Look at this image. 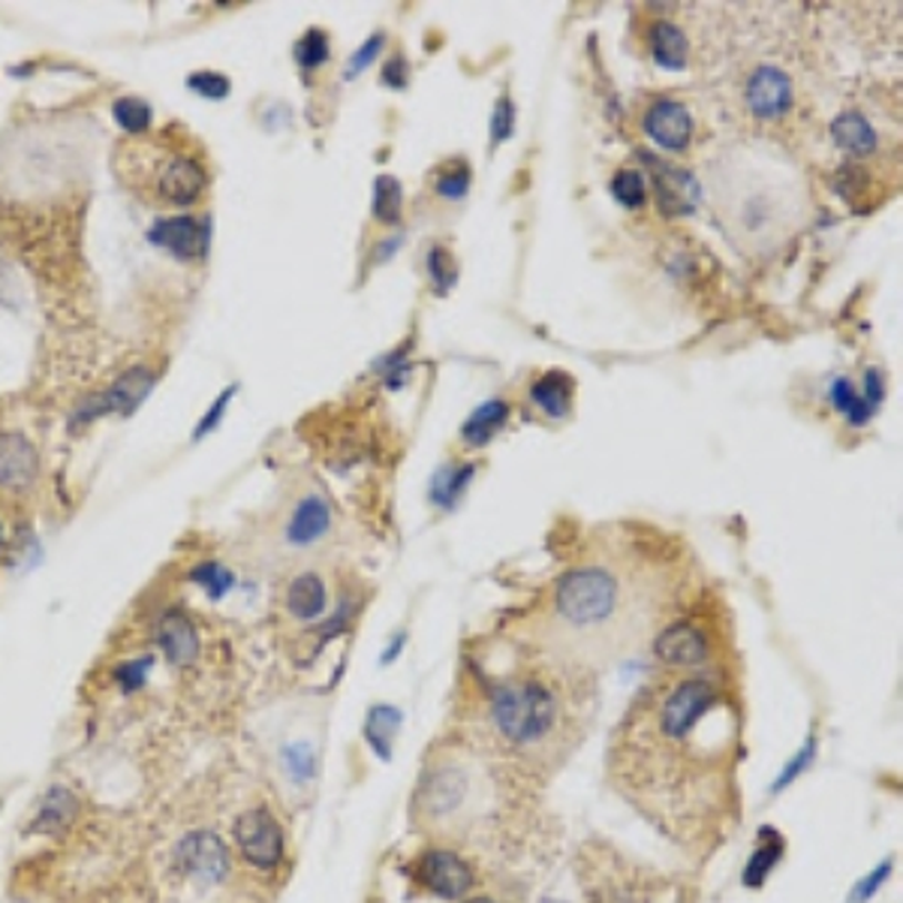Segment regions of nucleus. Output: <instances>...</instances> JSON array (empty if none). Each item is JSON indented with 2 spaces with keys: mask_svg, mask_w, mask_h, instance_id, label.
<instances>
[{
  "mask_svg": "<svg viewBox=\"0 0 903 903\" xmlns=\"http://www.w3.org/2000/svg\"><path fill=\"white\" fill-rule=\"evenodd\" d=\"M711 193L726 232L744 250L777 248L804 214L799 175H786L753 154L720 157L711 172Z\"/></svg>",
  "mask_w": 903,
  "mask_h": 903,
  "instance_id": "f257e3e1",
  "label": "nucleus"
},
{
  "mask_svg": "<svg viewBox=\"0 0 903 903\" xmlns=\"http://www.w3.org/2000/svg\"><path fill=\"white\" fill-rule=\"evenodd\" d=\"M554 633L566 648L591 660H609L635 644L648 618L633 614L626 588L609 566H579L554 588Z\"/></svg>",
  "mask_w": 903,
  "mask_h": 903,
  "instance_id": "f03ea898",
  "label": "nucleus"
},
{
  "mask_svg": "<svg viewBox=\"0 0 903 903\" xmlns=\"http://www.w3.org/2000/svg\"><path fill=\"white\" fill-rule=\"evenodd\" d=\"M118 175L136 197L154 205H193L208 188L202 160L172 142L169 130L118 148Z\"/></svg>",
  "mask_w": 903,
  "mask_h": 903,
  "instance_id": "7ed1b4c3",
  "label": "nucleus"
},
{
  "mask_svg": "<svg viewBox=\"0 0 903 903\" xmlns=\"http://www.w3.org/2000/svg\"><path fill=\"white\" fill-rule=\"evenodd\" d=\"M561 699L545 681L506 678L489 686V720L509 753L530 756L549 748L561 729Z\"/></svg>",
  "mask_w": 903,
  "mask_h": 903,
  "instance_id": "20e7f679",
  "label": "nucleus"
},
{
  "mask_svg": "<svg viewBox=\"0 0 903 903\" xmlns=\"http://www.w3.org/2000/svg\"><path fill=\"white\" fill-rule=\"evenodd\" d=\"M232 841L239 850L241 862L253 871L271 873L287 862V837L283 825L269 807H250L241 813L232 825Z\"/></svg>",
  "mask_w": 903,
  "mask_h": 903,
  "instance_id": "39448f33",
  "label": "nucleus"
},
{
  "mask_svg": "<svg viewBox=\"0 0 903 903\" xmlns=\"http://www.w3.org/2000/svg\"><path fill=\"white\" fill-rule=\"evenodd\" d=\"M410 880L422 892L443 897V901H464L476 889V871L473 864L455 850L447 846H431L419 852L415 862L410 864Z\"/></svg>",
  "mask_w": 903,
  "mask_h": 903,
  "instance_id": "423d86ee",
  "label": "nucleus"
},
{
  "mask_svg": "<svg viewBox=\"0 0 903 903\" xmlns=\"http://www.w3.org/2000/svg\"><path fill=\"white\" fill-rule=\"evenodd\" d=\"M175 867L184 880L202 885L223 883L232 871L227 843L220 841L214 831L199 829L181 837L175 846Z\"/></svg>",
  "mask_w": 903,
  "mask_h": 903,
  "instance_id": "0eeeda50",
  "label": "nucleus"
},
{
  "mask_svg": "<svg viewBox=\"0 0 903 903\" xmlns=\"http://www.w3.org/2000/svg\"><path fill=\"white\" fill-rule=\"evenodd\" d=\"M154 380H157V374L154 371H148V368H133V371H127V374L118 377V380H114L106 392H100V395H94V398H88V401L79 407L76 422L84 425V422H94L97 415H106V413L130 415L136 407L146 401L148 392L154 389Z\"/></svg>",
  "mask_w": 903,
  "mask_h": 903,
  "instance_id": "6e6552de",
  "label": "nucleus"
},
{
  "mask_svg": "<svg viewBox=\"0 0 903 903\" xmlns=\"http://www.w3.org/2000/svg\"><path fill=\"white\" fill-rule=\"evenodd\" d=\"M334 524L332 503L325 500V494L311 491L292 506L290 519H287V530H283V540L292 549H311L317 542L329 536V530Z\"/></svg>",
  "mask_w": 903,
  "mask_h": 903,
  "instance_id": "1a4fd4ad",
  "label": "nucleus"
},
{
  "mask_svg": "<svg viewBox=\"0 0 903 903\" xmlns=\"http://www.w3.org/2000/svg\"><path fill=\"white\" fill-rule=\"evenodd\" d=\"M748 106L750 112L762 118V121H777L792 109L795 91H792V79L780 67H759L748 79Z\"/></svg>",
  "mask_w": 903,
  "mask_h": 903,
  "instance_id": "9d476101",
  "label": "nucleus"
},
{
  "mask_svg": "<svg viewBox=\"0 0 903 903\" xmlns=\"http://www.w3.org/2000/svg\"><path fill=\"white\" fill-rule=\"evenodd\" d=\"M154 642L163 651L169 663L178 669H188L197 663L199 656V633L197 623L190 621V614L181 609H169L157 618L154 623Z\"/></svg>",
  "mask_w": 903,
  "mask_h": 903,
  "instance_id": "9b49d317",
  "label": "nucleus"
},
{
  "mask_svg": "<svg viewBox=\"0 0 903 903\" xmlns=\"http://www.w3.org/2000/svg\"><path fill=\"white\" fill-rule=\"evenodd\" d=\"M37 470H40V458L28 437L16 431L0 434V489L21 494L33 485Z\"/></svg>",
  "mask_w": 903,
  "mask_h": 903,
  "instance_id": "f8f14e48",
  "label": "nucleus"
},
{
  "mask_svg": "<svg viewBox=\"0 0 903 903\" xmlns=\"http://www.w3.org/2000/svg\"><path fill=\"white\" fill-rule=\"evenodd\" d=\"M644 133L663 151H684L693 142V118L675 100H656L644 114Z\"/></svg>",
  "mask_w": 903,
  "mask_h": 903,
  "instance_id": "ddd939ff",
  "label": "nucleus"
},
{
  "mask_svg": "<svg viewBox=\"0 0 903 903\" xmlns=\"http://www.w3.org/2000/svg\"><path fill=\"white\" fill-rule=\"evenodd\" d=\"M148 239L154 241L157 248L169 250L178 260H197L208 250V223L190 218V214H178V218L160 220Z\"/></svg>",
  "mask_w": 903,
  "mask_h": 903,
  "instance_id": "4468645a",
  "label": "nucleus"
},
{
  "mask_svg": "<svg viewBox=\"0 0 903 903\" xmlns=\"http://www.w3.org/2000/svg\"><path fill=\"white\" fill-rule=\"evenodd\" d=\"M644 163L654 169L656 202L663 205L665 214H690L699 202V181L686 169L660 163L656 157L644 154Z\"/></svg>",
  "mask_w": 903,
  "mask_h": 903,
  "instance_id": "2eb2a0df",
  "label": "nucleus"
},
{
  "mask_svg": "<svg viewBox=\"0 0 903 903\" xmlns=\"http://www.w3.org/2000/svg\"><path fill=\"white\" fill-rule=\"evenodd\" d=\"M654 654L660 663L678 665V669H693V665L708 660V639L693 623H672L656 635Z\"/></svg>",
  "mask_w": 903,
  "mask_h": 903,
  "instance_id": "dca6fc26",
  "label": "nucleus"
},
{
  "mask_svg": "<svg viewBox=\"0 0 903 903\" xmlns=\"http://www.w3.org/2000/svg\"><path fill=\"white\" fill-rule=\"evenodd\" d=\"M79 816V795L67 786H52L37 804L31 820L33 834H63Z\"/></svg>",
  "mask_w": 903,
  "mask_h": 903,
  "instance_id": "f3484780",
  "label": "nucleus"
},
{
  "mask_svg": "<svg viewBox=\"0 0 903 903\" xmlns=\"http://www.w3.org/2000/svg\"><path fill=\"white\" fill-rule=\"evenodd\" d=\"M325 602H329L325 584L313 572H301V575L292 579L290 588H287V609L299 621H317V618H322Z\"/></svg>",
  "mask_w": 903,
  "mask_h": 903,
  "instance_id": "a211bd4d",
  "label": "nucleus"
},
{
  "mask_svg": "<svg viewBox=\"0 0 903 903\" xmlns=\"http://www.w3.org/2000/svg\"><path fill=\"white\" fill-rule=\"evenodd\" d=\"M831 136H834L837 148H843L846 154L855 157L873 154V151H876V142H880V139H876V130H873V124L862 112L837 114V118L831 121Z\"/></svg>",
  "mask_w": 903,
  "mask_h": 903,
  "instance_id": "6ab92c4d",
  "label": "nucleus"
},
{
  "mask_svg": "<svg viewBox=\"0 0 903 903\" xmlns=\"http://www.w3.org/2000/svg\"><path fill=\"white\" fill-rule=\"evenodd\" d=\"M593 903H651V894L642 885L639 876H626L621 864H614V871L602 873L591 889Z\"/></svg>",
  "mask_w": 903,
  "mask_h": 903,
  "instance_id": "aec40b11",
  "label": "nucleus"
},
{
  "mask_svg": "<svg viewBox=\"0 0 903 903\" xmlns=\"http://www.w3.org/2000/svg\"><path fill=\"white\" fill-rule=\"evenodd\" d=\"M783 852H786V841L780 837L777 829L762 825V829H759L756 850H753L748 867H744V885H750V889H759V885L765 883V880H769V873L774 871L780 859H783Z\"/></svg>",
  "mask_w": 903,
  "mask_h": 903,
  "instance_id": "412c9836",
  "label": "nucleus"
},
{
  "mask_svg": "<svg viewBox=\"0 0 903 903\" xmlns=\"http://www.w3.org/2000/svg\"><path fill=\"white\" fill-rule=\"evenodd\" d=\"M398 729H401V711L392 705H374L368 711L364 720L362 735L368 741V748L374 750L377 756L389 762L392 759V744H395Z\"/></svg>",
  "mask_w": 903,
  "mask_h": 903,
  "instance_id": "4be33fe9",
  "label": "nucleus"
},
{
  "mask_svg": "<svg viewBox=\"0 0 903 903\" xmlns=\"http://www.w3.org/2000/svg\"><path fill=\"white\" fill-rule=\"evenodd\" d=\"M509 419V404L506 401H500V398H491V401H485L482 407H476L473 413L468 415V422H464V428H461V437H464V443L468 447H485L491 437L498 434L500 428L506 425Z\"/></svg>",
  "mask_w": 903,
  "mask_h": 903,
  "instance_id": "5701e85b",
  "label": "nucleus"
},
{
  "mask_svg": "<svg viewBox=\"0 0 903 903\" xmlns=\"http://www.w3.org/2000/svg\"><path fill=\"white\" fill-rule=\"evenodd\" d=\"M651 54L665 70H684L690 42H686L684 31L675 28L672 21H656L651 28Z\"/></svg>",
  "mask_w": 903,
  "mask_h": 903,
  "instance_id": "b1692460",
  "label": "nucleus"
},
{
  "mask_svg": "<svg viewBox=\"0 0 903 903\" xmlns=\"http://www.w3.org/2000/svg\"><path fill=\"white\" fill-rule=\"evenodd\" d=\"M530 398H533V404L540 407L549 419H563L572 407V380L566 374H561V371H551V374H545L540 383L533 385Z\"/></svg>",
  "mask_w": 903,
  "mask_h": 903,
  "instance_id": "393cba45",
  "label": "nucleus"
},
{
  "mask_svg": "<svg viewBox=\"0 0 903 903\" xmlns=\"http://www.w3.org/2000/svg\"><path fill=\"white\" fill-rule=\"evenodd\" d=\"M374 218L385 227H398L404 218V190L392 175H380L374 184Z\"/></svg>",
  "mask_w": 903,
  "mask_h": 903,
  "instance_id": "a878e982",
  "label": "nucleus"
},
{
  "mask_svg": "<svg viewBox=\"0 0 903 903\" xmlns=\"http://www.w3.org/2000/svg\"><path fill=\"white\" fill-rule=\"evenodd\" d=\"M473 464H468V468H443L437 470V476L431 479V500H434L437 506L443 509H452L455 506V500L464 494V489L470 485V479H473Z\"/></svg>",
  "mask_w": 903,
  "mask_h": 903,
  "instance_id": "bb28decb",
  "label": "nucleus"
},
{
  "mask_svg": "<svg viewBox=\"0 0 903 903\" xmlns=\"http://www.w3.org/2000/svg\"><path fill=\"white\" fill-rule=\"evenodd\" d=\"M831 404H834L837 413H843L846 419H850L852 428H864L867 422H871L873 407L864 401V395H855L852 383L850 380H843V377L831 383Z\"/></svg>",
  "mask_w": 903,
  "mask_h": 903,
  "instance_id": "cd10ccee",
  "label": "nucleus"
},
{
  "mask_svg": "<svg viewBox=\"0 0 903 903\" xmlns=\"http://www.w3.org/2000/svg\"><path fill=\"white\" fill-rule=\"evenodd\" d=\"M114 121L121 124L124 133L139 139V136H146L148 127H151V106L142 103V100H136V97H124V100L114 103Z\"/></svg>",
  "mask_w": 903,
  "mask_h": 903,
  "instance_id": "c85d7f7f",
  "label": "nucleus"
},
{
  "mask_svg": "<svg viewBox=\"0 0 903 903\" xmlns=\"http://www.w3.org/2000/svg\"><path fill=\"white\" fill-rule=\"evenodd\" d=\"M612 197L626 208H642L648 202V181L635 169H621L612 178Z\"/></svg>",
  "mask_w": 903,
  "mask_h": 903,
  "instance_id": "c756f323",
  "label": "nucleus"
},
{
  "mask_svg": "<svg viewBox=\"0 0 903 903\" xmlns=\"http://www.w3.org/2000/svg\"><path fill=\"white\" fill-rule=\"evenodd\" d=\"M190 582H197L211 600H220V596H227L235 575L223 563H199L197 570L190 572Z\"/></svg>",
  "mask_w": 903,
  "mask_h": 903,
  "instance_id": "7c9ffc66",
  "label": "nucleus"
},
{
  "mask_svg": "<svg viewBox=\"0 0 903 903\" xmlns=\"http://www.w3.org/2000/svg\"><path fill=\"white\" fill-rule=\"evenodd\" d=\"M292 54H295L299 67H304V70H317V67H322V63L329 61V37H325V31H308L299 42H295Z\"/></svg>",
  "mask_w": 903,
  "mask_h": 903,
  "instance_id": "2f4dec72",
  "label": "nucleus"
},
{
  "mask_svg": "<svg viewBox=\"0 0 903 903\" xmlns=\"http://www.w3.org/2000/svg\"><path fill=\"white\" fill-rule=\"evenodd\" d=\"M283 765H287V771H290V777L295 783H308L313 777V771H317V759H313L311 744L299 741V744L283 748Z\"/></svg>",
  "mask_w": 903,
  "mask_h": 903,
  "instance_id": "473e14b6",
  "label": "nucleus"
},
{
  "mask_svg": "<svg viewBox=\"0 0 903 903\" xmlns=\"http://www.w3.org/2000/svg\"><path fill=\"white\" fill-rule=\"evenodd\" d=\"M434 188L443 199H461L470 190V169L464 167V163H461V167L452 163V167L443 169V172L437 175Z\"/></svg>",
  "mask_w": 903,
  "mask_h": 903,
  "instance_id": "72a5a7b5",
  "label": "nucleus"
},
{
  "mask_svg": "<svg viewBox=\"0 0 903 903\" xmlns=\"http://www.w3.org/2000/svg\"><path fill=\"white\" fill-rule=\"evenodd\" d=\"M428 271H431V281H434L437 292H449V287L458 281V271L449 260V253L443 248H431L428 253Z\"/></svg>",
  "mask_w": 903,
  "mask_h": 903,
  "instance_id": "f704fd0d",
  "label": "nucleus"
},
{
  "mask_svg": "<svg viewBox=\"0 0 903 903\" xmlns=\"http://www.w3.org/2000/svg\"><path fill=\"white\" fill-rule=\"evenodd\" d=\"M151 665H154L151 656H139V660L121 663V669L114 672V678H118V684L124 686V693H136L139 686H146L148 675H151Z\"/></svg>",
  "mask_w": 903,
  "mask_h": 903,
  "instance_id": "c9c22d12",
  "label": "nucleus"
},
{
  "mask_svg": "<svg viewBox=\"0 0 903 903\" xmlns=\"http://www.w3.org/2000/svg\"><path fill=\"white\" fill-rule=\"evenodd\" d=\"M190 91H197V94H202L205 100H223V97L229 94V79L223 73H211V70H205V73H193L188 79Z\"/></svg>",
  "mask_w": 903,
  "mask_h": 903,
  "instance_id": "e433bc0d",
  "label": "nucleus"
},
{
  "mask_svg": "<svg viewBox=\"0 0 903 903\" xmlns=\"http://www.w3.org/2000/svg\"><path fill=\"white\" fill-rule=\"evenodd\" d=\"M813 759H816V741H813V738H807V744H804V748H801L799 753L792 756V762L786 765V771L780 774L774 792H783L786 786H792V780L801 777V774H804V769H810V765H813Z\"/></svg>",
  "mask_w": 903,
  "mask_h": 903,
  "instance_id": "4c0bfd02",
  "label": "nucleus"
},
{
  "mask_svg": "<svg viewBox=\"0 0 903 903\" xmlns=\"http://www.w3.org/2000/svg\"><path fill=\"white\" fill-rule=\"evenodd\" d=\"M383 46H385V33H374L371 40H364V46L353 54V61H350V67H347V79H355V76L362 73V70H368V67L380 58Z\"/></svg>",
  "mask_w": 903,
  "mask_h": 903,
  "instance_id": "58836bf2",
  "label": "nucleus"
},
{
  "mask_svg": "<svg viewBox=\"0 0 903 903\" xmlns=\"http://www.w3.org/2000/svg\"><path fill=\"white\" fill-rule=\"evenodd\" d=\"M512 130H515V109H512V100L503 97L498 109H494V114H491V142L500 146L503 139L512 136Z\"/></svg>",
  "mask_w": 903,
  "mask_h": 903,
  "instance_id": "ea45409f",
  "label": "nucleus"
},
{
  "mask_svg": "<svg viewBox=\"0 0 903 903\" xmlns=\"http://www.w3.org/2000/svg\"><path fill=\"white\" fill-rule=\"evenodd\" d=\"M892 871H894V862H883V864H880V867H876V871H873L871 876H864L862 883L855 885V892H852L850 901H852V903H864V901H867V897H873V892H876V889H880V885H883L885 880L892 876Z\"/></svg>",
  "mask_w": 903,
  "mask_h": 903,
  "instance_id": "a19ab883",
  "label": "nucleus"
},
{
  "mask_svg": "<svg viewBox=\"0 0 903 903\" xmlns=\"http://www.w3.org/2000/svg\"><path fill=\"white\" fill-rule=\"evenodd\" d=\"M232 395H235V385H229L227 392H223V395H220L218 401H214V407L208 410L205 419H202V425L197 428V440H199V437H205L208 431H211V428L218 425L220 415H223V410H227V407H229V398H232Z\"/></svg>",
  "mask_w": 903,
  "mask_h": 903,
  "instance_id": "79ce46f5",
  "label": "nucleus"
},
{
  "mask_svg": "<svg viewBox=\"0 0 903 903\" xmlns=\"http://www.w3.org/2000/svg\"><path fill=\"white\" fill-rule=\"evenodd\" d=\"M383 82L389 84V88H395V91H401V88L407 84V61L401 58V54H395L392 61H385Z\"/></svg>",
  "mask_w": 903,
  "mask_h": 903,
  "instance_id": "37998d69",
  "label": "nucleus"
},
{
  "mask_svg": "<svg viewBox=\"0 0 903 903\" xmlns=\"http://www.w3.org/2000/svg\"><path fill=\"white\" fill-rule=\"evenodd\" d=\"M883 395H885V377L883 371L873 368V371H867V377H864V401L871 407H876L883 401Z\"/></svg>",
  "mask_w": 903,
  "mask_h": 903,
  "instance_id": "c03bdc74",
  "label": "nucleus"
},
{
  "mask_svg": "<svg viewBox=\"0 0 903 903\" xmlns=\"http://www.w3.org/2000/svg\"><path fill=\"white\" fill-rule=\"evenodd\" d=\"M401 648H404V633L395 635V642H392V648L383 654V663H395V656L401 654Z\"/></svg>",
  "mask_w": 903,
  "mask_h": 903,
  "instance_id": "a18cd8bd",
  "label": "nucleus"
},
{
  "mask_svg": "<svg viewBox=\"0 0 903 903\" xmlns=\"http://www.w3.org/2000/svg\"><path fill=\"white\" fill-rule=\"evenodd\" d=\"M461 903H498L494 897H489V894H476V897H464Z\"/></svg>",
  "mask_w": 903,
  "mask_h": 903,
  "instance_id": "49530a36",
  "label": "nucleus"
},
{
  "mask_svg": "<svg viewBox=\"0 0 903 903\" xmlns=\"http://www.w3.org/2000/svg\"><path fill=\"white\" fill-rule=\"evenodd\" d=\"M545 903H554V901H545Z\"/></svg>",
  "mask_w": 903,
  "mask_h": 903,
  "instance_id": "de8ad7c7",
  "label": "nucleus"
}]
</instances>
